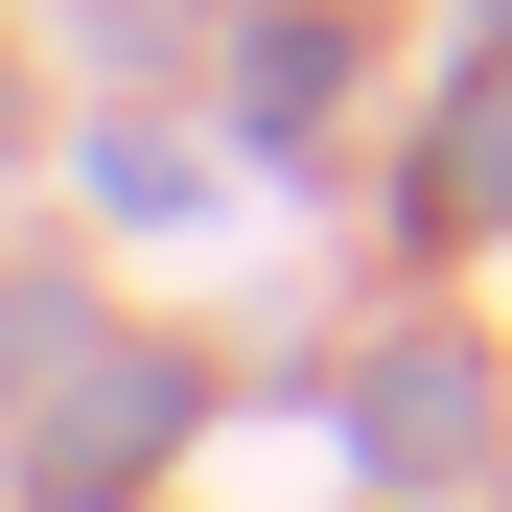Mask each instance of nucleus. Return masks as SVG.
<instances>
[{
    "instance_id": "1",
    "label": "nucleus",
    "mask_w": 512,
    "mask_h": 512,
    "mask_svg": "<svg viewBox=\"0 0 512 512\" xmlns=\"http://www.w3.org/2000/svg\"><path fill=\"white\" fill-rule=\"evenodd\" d=\"M163 419H187V373H117V396H70V419H47V489H140V466H163Z\"/></svg>"
},
{
    "instance_id": "2",
    "label": "nucleus",
    "mask_w": 512,
    "mask_h": 512,
    "mask_svg": "<svg viewBox=\"0 0 512 512\" xmlns=\"http://www.w3.org/2000/svg\"><path fill=\"white\" fill-rule=\"evenodd\" d=\"M373 419H396V443H373V466H489V443H466V419H489V396H466V350H419V373H396Z\"/></svg>"
},
{
    "instance_id": "3",
    "label": "nucleus",
    "mask_w": 512,
    "mask_h": 512,
    "mask_svg": "<svg viewBox=\"0 0 512 512\" xmlns=\"http://www.w3.org/2000/svg\"><path fill=\"white\" fill-rule=\"evenodd\" d=\"M489 187H512V94H466V117H443V210H489Z\"/></svg>"
}]
</instances>
